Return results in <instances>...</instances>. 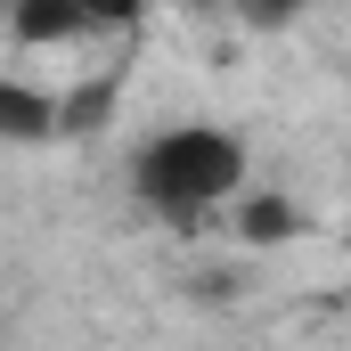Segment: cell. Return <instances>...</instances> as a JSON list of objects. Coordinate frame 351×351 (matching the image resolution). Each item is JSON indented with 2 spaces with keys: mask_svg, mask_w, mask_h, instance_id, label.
<instances>
[{
  "mask_svg": "<svg viewBox=\"0 0 351 351\" xmlns=\"http://www.w3.org/2000/svg\"><path fill=\"white\" fill-rule=\"evenodd\" d=\"M245 139L221 131V123H164L147 131L131 156H123V188L147 221L164 229H204V221H229V204L245 196Z\"/></svg>",
  "mask_w": 351,
  "mask_h": 351,
  "instance_id": "obj_1",
  "label": "cell"
},
{
  "mask_svg": "<svg viewBox=\"0 0 351 351\" xmlns=\"http://www.w3.org/2000/svg\"><path fill=\"white\" fill-rule=\"evenodd\" d=\"M41 139H58V90L0 74V147H41Z\"/></svg>",
  "mask_w": 351,
  "mask_h": 351,
  "instance_id": "obj_2",
  "label": "cell"
},
{
  "mask_svg": "<svg viewBox=\"0 0 351 351\" xmlns=\"http://www.w3.org/2000/svg\"><path fill=\"white\" fill-rule=\"evenodd\" d=\"M229 229L245 237V245H294L311 221H302V204L294 196H269V188H245L237 204H229Z\"/></svg>",
  "mask_w": 351,
  "mask_h": 351,
  "instance_id": "obj_3",
  "label": "cell"
},
{
  "mask_svg": "<svg viewBox=\"0 0 351 351\" xmlns=\"http://www.w3.org/2000/svg\"><path fill=\"white\" fill-rule=\"evenodd\" d=\"M229 8H237V16H245L254 33H278V25H294V16H302L311 0H229Z\"/></svg>",
  "mask_w": 351,
  "mask_h": 351,
  "instance_id": "obj_4",
  "label": "cell"
},
{
  "mask_svg": "<svg viewBox=\"0 0 351 351\" xmlns=\"http://www.w3.org/2000/svg\"><path fill=\"white\" fill-rule=\"evenodd\" d=\"M180 8H221V0H180Z\"/></svg>",
  "mask_w": 351,
  "mask_h": 351,
  "instance_id": "obj_5",
  "label": "cell"
}]
</instances>
